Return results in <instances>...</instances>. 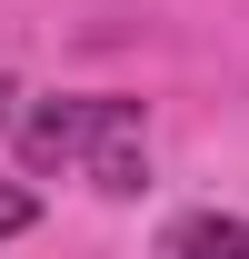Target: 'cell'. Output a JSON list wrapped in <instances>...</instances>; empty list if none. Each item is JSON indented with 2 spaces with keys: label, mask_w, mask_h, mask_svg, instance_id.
<instances>
[{
  "label": "cell",
  "mask_w": 249,
  "mask_h": 259,
  "mask_svg": "<svg viewBox=\"0 0 249 259\" xmlns=\"http://www.w3.org/2000/svg\"><path fill=\"white\" fill-rule=\"evenodd\" d=\"M20 150H30V169H90L110 199H130L140 180H150V110L140 100H40L30 120H20Z\"/></svg>",
  "instance_id": "6da1fadb"
},
{
  "label": "cell",
  "mask_w": 249,
  "mask_h": 259,
  "mask_svg": "<svg viewBox=\"0 0 249 259\" xmlns=\"http://www.w3.org/2000/svg\"><path fill=\"white\" fill-rule=\"evenodd\" d=\"M159 249H170V259H249V220H229V209H189V220H170Z\"/></svg>",
  "instance_id": "7a4b0ae2"
},
{
  "label": "cell",
  "mask_w": 249,
  "mask_h": 259,
  "mask_svg": "<svg viewBox=\"0 0 249 259\" xmlns=\"http://www.w3.org/2000/svg\"><path fill=\"white\" fill-rule=\"evenodd\" d=\"M10 100H20V90H10V80H0V120H10Z\"/></svg>",
  "instance_id": "277c9868"
},
{
  "label": "cell",
  "mask_w": 249,
  "mask_h": 259,
  "mask_svg": "<svg viewBox=\"0 0 249 259\" xmlns=\"http://www.w3.org/2000/svg\"><path fill=\"white\" fill-rule=\"evenodd\" d=\"M30 220H40V199L20 190V180H0V239H20V229H30Z\"/></svg>",
  "instance_id": "3957f363"
}]
</instances>
